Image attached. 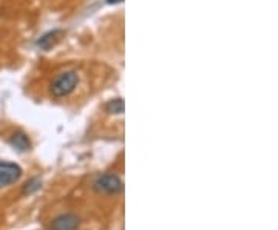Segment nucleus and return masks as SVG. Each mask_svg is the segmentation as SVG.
Instances as JSON below:
<instances>
[{
    "label": "nucleus",
    "mask_w": 278,
    "mask_h": 230,
    "mask_svg": "<svg viewBox=\"0 0 278 230\" xmlns=\"http://www.w3.org/2000/svg\"><path fill=\"white\" fill-rule=\"evenodd\" d=\"M78 82H79V78H78L76 71H63L53 81V84H51V95L54 98L68 96L70 93L75 91V88L78 87Z\"/></svg>",
    "instance_id": "f257e3e1"
},
{
    "label": "nucleus",
    "mask_w": 278,
    "mask_h": 230,
    "mask_svg": "<svg viewBox=\"0 0 278 230\" xmlns=\"http://www.w3.org/2000/svg\"><path fill=\"white\" fill-rule=\"evenodd\" d=\"M93 189L98 193L104 195H119L124 190V182L116 173H105L98 176V179L93 184Z\"/></svg>",
    "instance_id": "f03ea898"
},
{
    "label": "nucleus",
    "mask_w": 278,
    "mask_h": 230,
    "mask_svg": "<svg viewBox=\"0 0 278 230\" xmlns=\"http://www.w3.org/2000/svg\"><path fill=\"white\" fill-rule=\"evenodd\" d=\"M22 169L10 161H0V189L10 187L22 178Z\"/></svg>",
    "instance_id": "7ed1b4c3"
},
{
    "label": "nucleus",
    "mask_w": 278,
    "mask_h": 230,
    "mask_svg": "<svg viewBox=\"0 0 278 230\" xmlns=\"http://www.w3.org/2000/svg\"><path fill=\"white\" fill-rule=\"evenodd\" d=\"M79 227L81 218L75 213L57 215L50 224V230H79Z\"/></svg>",
    "instance_id": "20e7f679"
},
{
    "label": "nucleus",
    "mask_w": 278,
    "mask_h": 230,
    "mask_svg": "<svg viewBox=\"0 0 278 230\" xmlns=\"http://www.w3.org/2000/svg\"><path fill=\"white\" fill-rule=\"evenodd\" d=\"M65 33L62 31V30H54V31H50V33H47V34H43L39 40H37V45L42 48V50H45V51H48V50H51L60 39H62V36H63Z\"/></svg>",
    "instance_id": "39448f33"
},
{
    "label": "nucleus",
    "mask_w": 278,
    "mask_h": 230,
    "mask_svg": "<svg viewBox=\"0 0 278 230\" xmlns=\"http://www.w3.org/2000/svg\"><path fill=\"white\" fill-rule=\"evenodd\" d=\"M10 144H11V147H13L14 150H17V151H20V153L31 150V142H30L28 136H27L25 133H22V131L14 133V134L10 137Z\"/></svg>",
    "instance_id": "423d86ee"
},
{
    "label": "nucleus",
    "mask_w": 278,
    "mask_h": 230,
    "mask_svg": "<svg viewBox=\"0 0 278 230\" xmlns=\"http://www.w3.org/2000/svg\"><path fill=\"white\" fill-rule=\"evenodd\" d=\"M124 108H125V104L121 98H116V99H111L107 105H105V110L110 113V114H122L124 113Z\"/></svg>",
    "instance_id": "0eeeda50"
},
{
    "label": "nucleus",
    "mask_w": 278,
    "mask_h": 230,
    "mask_svg": "<svg viewBox=\"0 0 278 230\" xmlns=\"http://www.w3.org/2000/svg\"><path fill=\"white\" fill-rule=\"evenodd\" d=\"M40 186H42V182H40V179H39V178H33V179H30V181L24 186V195H31V193L37 192V190L40 189Z\"/></svg>",
    "instance_id": "6e6552de"
},
{
    "label": "nucleus",
    "mask_w": 278,
    "mask_h": 230,
    "mask_svg": "<svg viewBox=\"0 0 278 230\" xmlns=\"http://www.w3.org/2000/svg\"><path fill=\"white\" fill-rule=\"evenodd\" d=\"M121 2H124V0H107L108 5H114V4H121Z\"/></svg>",
    "instance_id": "1a4fd4ad"
}]
</instances>
